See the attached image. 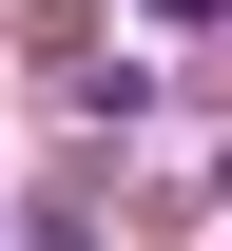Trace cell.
<instances>
[{
    "mask_svg": "<svg viewBox=\"0 0 232 251\" xmlns=\"http://www.w3.org/2000/svg\"><path fill=\"white\" fill-rule=\"evenodd\" d=\"M155 20H213V0H155Z\"/></svg>",
    "mask_w": 232,
    "mask_h": 251,
    "instance_id": "6da1fadb",
    "label": "cell"
}]
</instances>
